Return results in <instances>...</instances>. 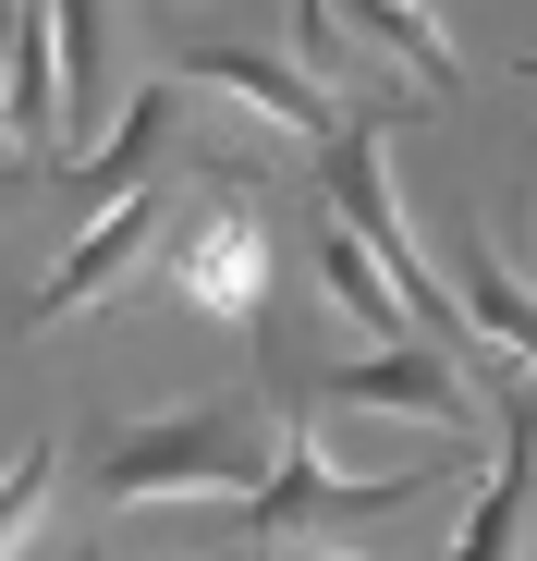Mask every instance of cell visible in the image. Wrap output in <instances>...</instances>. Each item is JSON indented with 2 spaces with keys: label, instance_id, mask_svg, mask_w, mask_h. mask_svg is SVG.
I'll return each mask as SVG.
<instances>
[{
  "label": "cell",
  "instance_id": "ba28073f",
  "mask_svg": "<svg viewBox=\"0 0 537 561\" xmlns=\"http://www.w3.org/2000/svg\"><path fill=\"white\" fill-rule=\"evenodd\" d=\"M453 294H465V330H489L513 366H537V294L489 256V232H477V220H453Z\"/></svg>",
  "mask_w": 537,
  "mask_h": 561
},
{
  "label": "cell",
  "instance_id": "7c38bea8",
  "mask_svg": "<svg viewBox=\"0 0 537 561\" xmlns=\"http://www.w3.org/2000/svg\"><path fill=\"white\" fill-rule=\"evenodd\" d=\"M49 477H61V439H25L13 463H0V549H25L37 513H49Z\"/></svg>",
  "mask_w": 537,
  "mask_h": 561
},
{
  "label": "cell",
  "instance_id": "4fadbf2b",
  "mask_svg": "<svg viewBox=\"0 0 537 561\" xmlns=\"http://www.w3.org/2000/svg\"><path fill=\"white\" fill-rule=\"evenodd\" d=\"M13 171H25V147H13V135H0V183H13Z\"/></svg>",
  "mask_w": 537,
  "mask_h": 561
},
{
  "label": "cell",
  "instance_id": "3957f363",
  "mask_svg": "<svg viewBox=\"0 0 537 561\" xmlns=\"http://www.w3.org/2000/svg\"><path fill=\"white\" fill-rule=\"evenodd\" d=\"M159 232H171V196H159V171L111 183V208H99V220H85V232L61 244V268L37 280V294H25V318H37V330H61V318H85V306H111L123 280H135V256H147Z\"/></svg>",
  "mask_w": 537,
  "mask_h": 561
},
{
  "label": "cell",
  "instance_id": "5bb4252c",
  "mask_svg": "<svg viewBox=\"0 0 537 561\" xmlns=\"http://www.w3.org/2000/svg\"><path fill=\"white\" fill-rule=\"evenodd\" d=\"M13 13H25V0H0V49H13Z\"/></svg>",
  "mask_w": 537,
  "mask_h": 561
},
{
  "label": "cell",
  "instance_id": "9c48e42d",
  "mask_svg": "<svg viewBox=\"0 0 537 561\" xmlns=\"http://www.w3.org/2000/svg\"><path fill=\"white\" fill-rule=\"evenodd\" d=\"M525 525H537V403H501V463H489V489H477L465 549L501 561V549H525Z\"/></svg>",
  "mask_w": 537,
  "mask_h": 561
},
{
  "label": "cell",
  "instance_id": "5b68a950",
  "mask_svg": "<svg viewBox=\"0 0 537 561\" xmlns=\"http://www.w3.org/2000/svg\"><path fill=\"white\" fill-rule=\"evenodd\" d=\"M330 403H367V415H427V427H465V415H477L465 354L439 342V330H403V342H379V354H354L342 379H330Z\"/></svg>",
  "mask_w": 537,
  "mask_h": 561
},
{
  "label": "cell",
  "instance_id": "52a82bcc",
  "mask_svg": "<svg viewBox=\"0 0 537 561\" xmlns=\"http://www.w3.org/2000/svg\"><path fill=\"white\" fill-rule=\"evenodd\" d=\"M318 280H330V306H342L354 330H379V342H403V330H427V318H415V294H403V280H391V256H379L367 232H354L342 208H330V232H318Z\"/></svg>",
  "mask_w": 537,
  "mask_h": 561
},
{
  "label": "cell",
  "instance_id": "8992f818",
  "mask_svg": "<svg viewBox=\"0 0 537 561\" xmlns=\"http://www.w3.org/2000/svg\"><path fill=\"white\" fill-rule=\"evenodd\" d=\"M184 85H220V99L268 111L282 135H330V73H306L294 49H244V37H196V49H184Z\"/></svg>",
  "mask_w": 537,
  "mask_h": 561
},
{
  "label": "cell",
  "instance_id": "277c9868",
  "mask_svg": "<svg viewBox=\"0 0 537 561\" xmlns=\"http://www.w3.org/2000/svg\"><path fill=\"white\" fill-rule=\"evenodd\" d=\"M171 294H184L196 318H256L268 306V232L232 196H208L184 232H171Z\"/></svg>",
  "mask_w": 537,
  "mask_h": 561
},
{
  "label": "cell",
  "instance_id": "30bf717a",
  "mask_svg": "<svg viewBox=\"0 0 537 561\" xmlns=\"http://www.w3.org/2000/svg\"><path fill=\"white\" fill-rule=\"evenodd\" d=\"M49 25H61V85H73V159L99 147L111 123V0H49Z\"/></svg>",
  "mask_w": 537,
  "mask_h": 561
},
{
  "label": "cell",
  "instance_id": "6da1fadb",
  "mask_svg": "<svg viewBox=\"0 0 537 561\" xmlns=\"http://www.w3.org/2000/svg\"><path fill=\"white\" fill-rule=\"evenodd\" d=\"M268 463H282V415H232V403H196V415H159V427H123L99 451V501L111 513H147V501H256Z\"/></svg>",
  "mask_w": 537,
  "mask_h": 561
},
{
  "label": "cell",
  "instance_id": "8fae6325",
  "mask_svg": "<svg viewBox=\"0 0 537 561\" xmlns=\"http://www.w3.org/2000/svg\"><path fill=\"white\" fill-rule=\"evenodd\" d=\"M342 25H354V37H379L415 85H453V37H439L427 0H342Z\"/></svg>",
  "mask_w": 537,
  "mask_h": 561
},
{
  "label": "cell",
  "instance_id": "7a4b0ae2",
  "mask_svg": "<svg viewBox=\"0 0 537 561\" xmlns=\"http://www.w3.org/2000/svg\"><path fill=\"white\" fill-rule=\"evenodd\" d=\"M439 477H342L318 451V427H282V463L256 489V549H294V537H330V525H379V513H415Z\"/></svg>",
  "mask_w": 537,
  "mask_h": 561
}]
</instances>
